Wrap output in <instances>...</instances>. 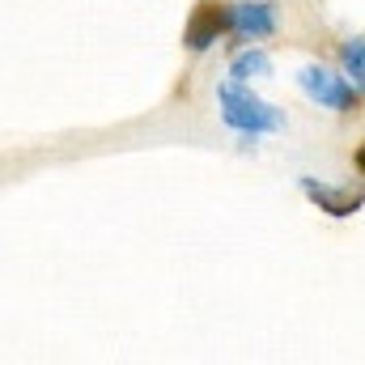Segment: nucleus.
<instances>
[{
  "label": "nucleus",
  "instance_id": "2",
  "mask_svg": "<svg viewBox=\"0 0 365 365\" xmlns=\"http://www.w3.org/2000/svg\"><path fill=\"white\" fill-rule=\"evenodd\" d=\"M297 86H302V93H306L310 102H319V106H327V110H340V115L357 110V102H361V90H357L349 77H340V73H331V68H323V64H306V68L297 73Z\"/></svg>",
  "mask_w": 365,
  "mask_h": 365
},
{
  "label": "nucleus",
  "instance_id": "6",
  "mask_svg": "<svg viewBox=\"0 0 365 365\" xmlns=\"http://www.w3.org/2000/svg\"><path fill=\"white\" fill-rule=\"evenodd\" d=\"M272 73V60H268V51H259V47H247V51H238L234 60H230V81H259V77H268Z\"/></svg>",
  "mask_w": 365,
  "mask_h": 365
},
{
  "label": "nucleus",
  "instance_id": "1",
  "mask_svg": "<svg viewBox=\"0 0 365 365\" xmlns=\"http://www.w3.org/2000/svg\"><path fill=\"white\" fill-rule=\"evenodd\" d=\"M217 102H221V119L242 132V136H264V132H284V110H276L272 102L255 98L251 90H242V81H225L217 86Z\"/></svg>",
  "mask_w": 365,
  "mask_h": 365
},
{
  "label": "nucleus",
  "instance_id": "3",
  "mask_svg": "<svg viewBox=\"0 0 365 365\" xmlns=\"http://www.w3.org/2000/svg\"><path fill=\"white\" fill-rule=\"evenodd\" d=\"M225 9H230V4H217V0L195 4L191 17H187V26H182V47H187V51H208V47L230 30V13H225Z\"/></svg>",
  "mask_w": 365,
  "mask_h": 365
},
{
  "label": "nucleus",
  "instance_id": "5",
  "mask_svg": "<svg viewBox=\"0 0 365 365\" xmlns=\"http://www.w3.org/2000/svg\"><path fill=\"white\" fill-rule=\"evenodd\" d=\"M302 191H306V200L319 204V212H327V217H353V212H361V204H365V191L327 187V182H314V179H302Z\"/></svg>",
  "mask_w": 365,
  "mask_h": 365
},
{
  "label": "nucleus",
  "instance_id": "4",
  "mask_svg": "<svg viewBox=\"0 0 365 365\" xmlns=\"http://www.w3.org/2000/svg\"><path fill=\"white\" fill-rule=\"evenodd\" d=\"M230 34L251 43V38H268L276 30V9L268 0H242V4H230Z\"/></svg>",
  "mask_w": 365,
  "mask_h": 365
},
{
  "label": "nucleus",
  "instance_id": "8",
  "mask_svg": "<svg viewBox=\"0 0 365 365\" xmlns=\"http://www.w3.org/2000/svg\"><path fill=\"white\" fill-rule=\"evenodd\" d=\"M353 162H357V170H361V175H365V145H361V149H357V153H353Z\"/></svg>",
  "mask_w": 365,
  "mask_h": 365
},
{
  "label": "nucleus",
  "instance_id": "7",
  "mask_svg": "<svg viewBox=\"0 0 365 365\" xmlns=\"http://www.w3.org/2000/svg\"><path fill=\"white\" fill-rule=\"evenodd\" d=\"M340 64H344V77H349L357 90H365V38L361 34L340 43Z\"/></svg>",
  "mask_w": 365,
  "mask_h": 365
}]
</instances>
